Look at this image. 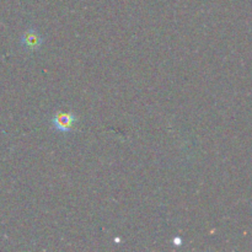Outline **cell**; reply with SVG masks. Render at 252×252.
Here are the masks:
<instances>
[{
	"label": "cell",
	"instance_id": "cell-3",
	"mask_svg": "<svg viewBox=\"0 0 252 252\" xmlns=\"http://www.w3.org/2000/svg\"><path fill=\"white\" fill-rule=\"evenodd\" d=\"M181 243H182V239L181 238L174 239V244H175V245H181Z\"/></svg>",
	"mask_w": 252,
	"mask_h": 252
},
{
	"label": "cell",
	"instance_id": "cell-2",
	"mask_svg": "<svg viewBox=\"0 0 252 252\" xmlns=\"http://www.w3.org/2000/svg\"><path fill=\"white\" fill-rule=\"evenodd\" d=\"M42 36L36 31L34 29H30L22 34L21 37V43L27 51L30 52H36L41 48L42 46Z\"/></svg>",
	"mask_w": 252,
	"mask_h": 252
},
{
	"label": "cell",
	"instance_id": "cell-1",
	"mask_svg": "<svg viewBox=\"0 0 252 252\" xmlns=\"http://www.w3.org/2000/svg\"><path fill=\"white\" fill-rule=\"evenodd\" d=\"M76 121L78 118L73 112H57L52 118V125L59 132L68 133L73 129Z\"/></svg>",
	"mask_w": 252,
	"mask_h": 252
}]
</instances>
